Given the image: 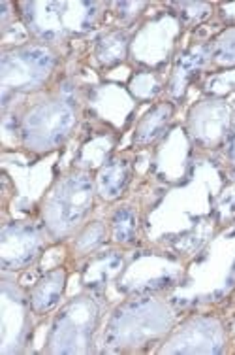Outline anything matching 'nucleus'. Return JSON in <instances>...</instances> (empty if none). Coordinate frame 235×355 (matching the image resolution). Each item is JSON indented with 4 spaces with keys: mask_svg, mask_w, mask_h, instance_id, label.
<instances>
[{
    "mask_svg": "<svg viewBox=\"0 0 235 355\" xmlns=\"http://www.w3.org/2000/svg\"><path fill=\"white\" fill-rule=\"evenodd\" d=\"M175 312L169 302L141 295L121 302L109 314L102 336L104 352H140L171 333Z\"/></svg>",
    "mask_w": 235,
    "mask_h": 355,
    "instance_id": "f257e3e1",
    "label": "nucleus"
},
{
    "mask_svg": "<svg viewBox=\"0 0 235 355\" xmlns=\"http://www.w3.org/2000/svg\"><path fill=\"white\" fill-rule=\"evenodd\" d=\"M94 198L96 185L88 171L74 168L59 178L49 187L40 206L41 227L47 236L55 242L75 236L93 212Z\"/></svg>",
    "mask_w": 235,
    "mask_h": 355,
    "instance_id": "f03ea898",
    "label": "nucleus"
},
{
    "mask_svg": "<svg viewBox=\"0 0 235 355\" xmlns=\"http://www.w3.org/2000/svg\"><path fill=\"white\" fill-rule=\"evenodd\" d=\"M19 6L25 28L46 46L87 35L102 14L100 2H23Z\"/></svg>",
    "mask_w": 235,
    "mask_h": 355,
    "instance_id": "7ed1b4c3",
    "label": "nucleus"
},
{
    "mask_svg": "<svg viewBox=\"0 0 235 355\" xmlns=\"http://www.w3.org/2000/svg\"><path fill=\"white\" fill-rule=\"evenodd\" d=\"M104 318V302L98 293H81L70 299L55 314L47 331L46 354L79 355L94 352V336Z\"/></svg>",
    "mask_w": 235,
    "mask_h": 355,
    "instance_id": "20e7f679",
    "label": "nucleus"
},
{
    "mask_svg": "<svg viewBox=\"0 0 235 355\" xmlns=\"http://www.w3.org/2000/svg\"><path fill=\"white\" fill-rule=\"evenodd\" d=\"M77 125V106L64 95L30 104L19 119V142L32 153L61 148Z\"/></svg>",
    "mask_w": 235,
    "mask_h": 355,
    "instance_id": "39448f33",
    "label": "nucleus"
},
{
    "mask_svg": "<svg viewBox=\"0 0 235 355\" xmlns=\"http://www.w3.org/2000/svg\"><path fill=\"white\" fill-rule=\"evenodd\" d=\"M59 67V53L46 44H21L6 48L0 57L2 108L10 95H25L46 85Z\"/></svg>",
    "mask_w": 235,
    "mask_h": 355,
    "instance_id": "423d86ee",
    "label": "nucleus"
},
{
    "mask_svg": "<svg viewBox=\"0 0 235 355\" xmlns=\"http://www.w3.org/2000/svg\"><path fill=\"white\" fill-rule=\"evenodd\" d=\"M234 121L235 112L226 98L207 96L188 110L187 137L196 148L218 150L228 140Z\"/></svg>",
    "mask_w": 235,
    "mask_h": 355,
    "instance_id": "0eeeda50",
    "label": "nucleus"
},
{
    "mask_svg": "<svg viewBox=\"0 0 235 355\" xmlns=\"http://www.w3.org/2000/svg\"><path fill=\"white\" fill-rule=\"evenodd\" d=\"M226 349V329L215 315H192L171 329L158 354H222Z\"/></svg>",
    "mask_w": 235,
    "mask_h": 355,
    "instance_id": "6e6552de",
    "label": "nucleus"
},
{
    "mask_svg": "<svg viewBox=\"0 0 235 355\" xmlns=\"http://www.w3.org/2000/svg\"><path fill=\"white\" fill-rule=\"evenodd\" d=\"M32 308L25 293L15 280L8 274L2 276V299H0V352L2 354H21L28 340Z\"/></svg>",
    "mask_w": 235,
    "mask_h": 355,
    "instance_id": "1a4fd4ad",
    "label": "nucleus"
},
{
    "mask_svg": "<svg viewBox=\"0 0 235 355\" xmlns=\"http://www.w3.org/2000/svg\"><path fill=\"white\" fill-rule=\"evenodd\" d=\"M47 232L30 221H10L0 231V266L2 272L27 270L46 250Z\"/></svg>",
    "mask_w": 235,
    "mask_h": 355,
    "instance_id": "9d476101",
    "label": "nucleus"
},
{
    "mask_svg": "<svg viewBox=\"0 0 235 355\" xmlns=\"http://www.w3.org/2000/svg\"><path fill=\"white\" fill-rule=\"evenodd\" d=\"M182 23L175 14L158 15L156 19L147 23L138 31L130 44V55L134 61L149 67H162L169 61V55L173 51L175 40L181 33Z\"/></svg>",
    "mask_w": 235,
    "mask_h": 355,
    "instance_id": "9b49d317",
    "label": "nucleus"
},
{
    "mask_svg": "<svg viewBox=\"0 0 235 355\" xmlns=\"http://www.w3.org/2000/svg\"><path fill=\"white\" fill-rule=\"evenodd\" d=\"M209 62H211V42H200L175 59L173 69L166 83V91L171 103L181 101L190 83L207 69Z\"/></svg>",
    "mask_w": 235,
    "mask_h": 355,
    "instance_id": "f8f14e48",
    "label": "nucleus"
},
{
    "mask_svg": "<svg viewBox=\"0 0 235 355\" xmlns=\"http://www.w3.org/2000/svg\"><path fill=\"white\" fill-rule=\"evenodd\" d=\"M68 272L64 266H57L36 282L28 291V302L34 315H47L61 306L66 291Z\"/></svg>",
    "mask_w": 235,
    "mask_h": 355,
    "instance_id": "ddd939ff",
    "label": "nucleus"
},
{
    "mask_svg": "<svg viewBox=\"0 0 235 355\" xmlns=\"http://www.w3.org/2000/svg\"><path fill=\"white\" fill-rule=\"evenodd\" d=\"M132 182V164L126 157H109L102 164L96 176V197L104 202H115L126 193L128 185Z\"/></svg>",
    "mask_w": 235,
    "mask_h": 355,
    "instance_id": "4468645a",
    "label": "nucleus"
},
{
    "mask_svg": "<svg viewBox=\"0 0 235 355\" xmlns=\"http://www.w3.org/2000/svg\"><path fill=\"white\" fill-rule=\"evenodd\" d=\"M175 116V104L171 101L155 104L145 116L141 117L134 130L135 148H149L160 142L168 135V129Z\"/></svg>",
    "mask_w": 235,
    "mask_h": 355,
    "instance_id": "2eb2a0df",
    "label": "nucleus"
},
{
    "mask_svg": "<svg viewBox=\"0 0 235 355\" xmlns=\"http://www.w3.org/2000/svg\"><path fill=\"white\" fill-rule=\"evenodd\" d=\"M124 270V255L121 252H96L85 265L81 282L91 293H100L104 287Z\"/></svg>",
    "mask_w": 235,
    "mask_h": 355,
    "instance_id": "dca6fc26",
    "label": "nucleus"
},
{
    "mask_svg": "<svg viewBox=\"0 0 235 355\" xmlns=\"http://www.w3.org/2000/svg\"><path fill=\"white\" fill-rule=\"evenodd\" d=\"M130 44H132V38L126 28H111L94 44V59L104 69H113L126 61L130 55Z\"/></svg>",
    "mask_w": 235,
    "mask_h": 355,
    "instance_id": "f3484780",
    "label": "nucleus"
},
{
    "mask_svg": "<svg viewBox=\"0 0 235 355\" xmlns=\"http://www.w3.org/2000/svg\"><path fill=\"white\" fill-rule=\"evenodd\" d=\"M140 231V219L138 212L132 206H119L109 219V239L115 244L121 246H130L134 244Z\"/></svg>",
    "mask_w": 235,
    "mask_h": 355,
    "instance_id": "a211bd4d",
    "label": "nucleus"
},
{
    "mask_svg": "<svg viewBox=\"0 0 235 355\" xmlns=\"http://www.w3.org/2000/svg\"><path fill=\"white\" fill-rule=\"evenodd\" d=\"M109 236V227L104 221H87L81 227L79 231L75 232L72 248L74 252L81 257L85 255H93L100 250Z\"/></svg>",
    "mask_w": 235,
    "mask_h": 355,
    "instance_id": "6ab92c4d",
    "label": "nucleus"
},
{
    "mask_svg": "<svg viewBox=\"0 0 235 355\" xmlns=\"http://www.w3.org/2000/svg\"><path fill=\"white\" fill-rule=\"evenodd\" d=\"M164 80H162L158 72L155 70H140V72H135L132 78H130V82L126 85L128 95L132 101H138V103H149V101H153L156 96L160 95L162 91H164Z\"/></svg>",
    "mask_w": 235,
    "mask_h": 355,
    "instance_id": "aec40b11",
    "label": "nucleus"
},
{
    "mask_svg": "<svg viewBox=\"0 0 235 355\" xmlns=\"http://www.w3.org/2000/svg\"><path fill=\"white\" fill-rule=\"evenodd\" d=\"M111 148H113V138L111 137H108V135L94 137L91 142L81 148L79 155H77V168H81V171H91L94 166L100 168L102 164L111 157L109 155Z\"/></svg>",
    "mask_w": 235,
    "mask_h": 355,
    "instance_id": "412c9836",
    "label": "nucleus"
},
{
    "mask_svg": "<svg viewBox=\"0 0 235 355\" xmlns=\"http://www.w3.org/2000/svg\"><path fill=\"white\" fill-rule=\"evenodd\" d=\"M211 62L220 69H235V27H228L211 42Z\"/></svg>",
    "mask_w": 235,
    "mask_h": 355,
    "instance_id": "4be33fe9",
    "label": "nucleus"
},
{
    "mask_svg": "<svg viewBox=\"0 0 235 355\" xmlns=\"http://www.w3.org/2000/svg\"><path fill=\"white\" fill-rule=\"evenodd\" d=\"M177 8H179V12L175 15L179 17L182 25L198 23L211 14V6L205 2H181V4H177Z\"/></svg>",
    "mask_w": 235,
    "mask_h": 355,
    "instance_id": "5701e85b",
    "label": "nucleus"
},
{
    "mask_svg": "<svg viewBox=\"0 0 235 355\" xmlns=\"http://www.w3.org/2000/svg\"><path fill=\"white\" fill-rule=\"evenodd\" d=\"M224 148H226V157H228L229 163L235 166V121L232 130H229V137L228 140H226V144H224Z\"/></svg>",
    "mask_w": 235,
    "mask_h": 355,
    "instance_id": "b1692460",
    "label": "nucleus"
}]
</instances>
